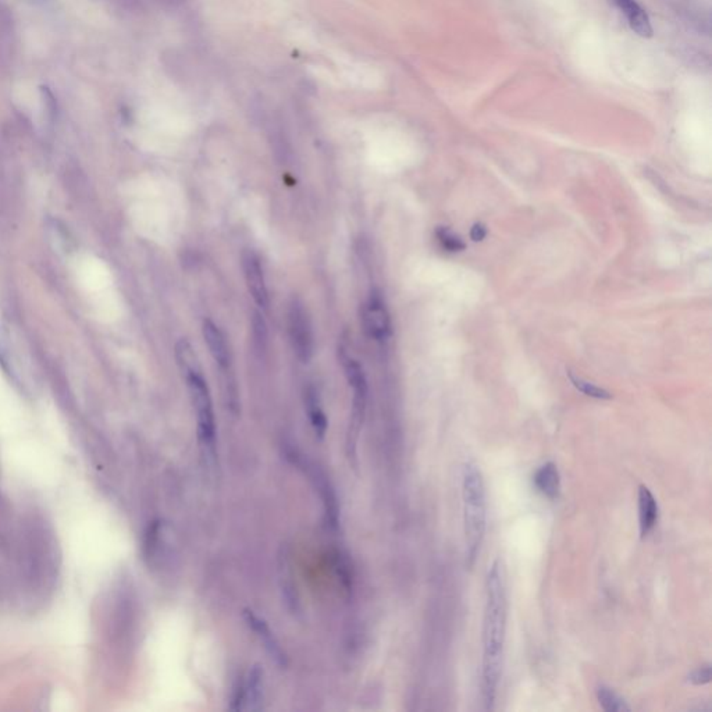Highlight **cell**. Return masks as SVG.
<instances>
[{
	"instance_id": "1",
	"label": "cell",
	"mask_w": 712,
	"mask_h": 712,
	"mask_svg": "<svg viewBox=\"0 0 712 712\" xmlns=\"http://www.w3.org/2000/svg\"><path fill=\"white\" fill-rule=\"evenodd\" d=\"M506 627V586L505 572L499 559L490 566L486 580V607L483 621V661L482 696L485 708L494 707L501 679L504 643Z\"/></svg>"
},
{
	"instance_id": "2",
	"label": "cell",
	"mask_w": 712,
	"mask_h": 712,
	"mask_svg": "<svg viewBox=\"0 0 712 712\" xmlns=\"http://www.w3.org/2000/svg\"><path fill=\"white\" fill-rule=\"evenodd\" d=\"M463 534L466 565L472 568L480 552L487 528V495L482 470L475 462H468L462 470Z\"/></svg>"
},
{
	"instance_id": "3",
	"label": "cell",
	"mask_w": 712,
	"mask_h": 712,
	"mask_svg": "<svg viewBox=\"0 0 712 712\" xmlns=\"http://www.w3.org/2000/svg\"><path fill=\"white\" fill-rule=\"evenodd\" d=\"M189 397L198 419V436L202 445L208 451H215L216 445V420L213 412V403L206 380L203 379L202 370L189 372L184 374Z\"/></svg>"
},
{
	"instance_id": "4",
	"label": "cell",
	"mask_w": 712,
	"mask_h": 712,
	"mask_svg": "<svg viewBox=\"0 0 712 712\" xmlns=\"http://www.w3.org/2000/svg\"><path fill=\"white\" fill-rule=\"evenodd\" d=\"M288 333L294 354L302 363H308L313 356L314 341L309 314L299 299H292L290 304Z\"/></svg>"
},
{
	"instance_id": "5",
	"label": "cell",
	"mask_w": 712,
	"mask_h": 712,
	"mask_svg": "<svg viewBox=\"0 0 712 712\" xmlns=\"http://www.w3.org/2000/svg\"><path fill=\"white\" fill-rule=\"evenodd\" d=\"M362 321L364 331L377 341H386L391 336L390 313L379 291H372L362 311Z\"/></svg>"
},
{
	"instance_id": "6",
	"label": "cell",
	"mask_w": 712,
	"mask_h": 712,
	"mask_svg": "<svg viewBox=\"0 0 712 712\" xmlns=\"http://www.w3.org/2000/svg\"><path fill=\"white\" fill-rule=\"evenodd\" d=\"M341 364L344 367L347 380L354 390V416H352V434L356 436L359 426L363 420L366 400H367V381L362 366L354 357L341 354Z\"/></svg>"
},
{
	"instance_id": "7",
	"label": "cell",
	"mask_w": 712,
	"mask_h": 712,
	"mask_svg": "<svg viewBox=\"0 0 712 712\" xmlns=\"http://www.w3.org/2000/svg\"><path fill=\"white\" fill-rule=\"evenodd\" d=\"M242 268L247 281L248 291L254 299V302L259 308L268 307V291H267L266 280L263 267L261 265L259 256L254 251H247L242 255Z\"/></svg>"
},
{
	"instance_id": "8",
	"label": "cell",
	"mask_w": 712,
	"mask_h": 712,
	"mask_svg": "<svg viewBox=\"0 0 712 712\" xmlns=\"http://www.w3.org/2000/svg\"><path fill=\"white\" fill-rule=\"evenodd\" d=\"M202 333L205 343L208 345V350L216 364L220 367V370H230L231 366V355H230V348L225 340V336L222 334L220 327L213 323L212 320H205L202 326Z\"/></svg>"
},
{
	"instance_id": "9",
	"label": "cell",
	"mask_w": 712,
	"mask_h": 712,
	"mask_svg": "<svg viewBox=\"0 0 712 712\" xmlns=\"http://www.w3.org/2000/svg\"><path fill=\"white\" fill-rule=\"evenodd\" d=\"M615 6L621 10L629 27L640 37H653V25L647 11L636 0H612Z\"/></svg>"
},
{
	"instance_id": "10",
	"label": "cell",
	"mask_w": 712,
	"mask_h": 712,
	"mask_svg": "<svg viewBox=\"0 0 712 712\" xmlns=\"http://www.w3.org/2000/svg\"><path fill=\"white\" fill-rule=\"evenodd\" d=\"M658 515L660 509L657 499L647 486L641 485L639 487V526L643 538L655 528Z\"/></svg>"
},
{
	"instance_id": "11",
	"label": "cell",
	"mask_w": 712,
	"mask_h": 712,
	"mask_svg": "<svg viewBox=\"0 0 712 712\" xmlns=\"http://www.w3.org/2000/svg\"><path fill=\"white\" fill-rule=\"evenodd\" d=\"M534 487L548 499H555L561 490V476L554 462H547L540 466L533 476Z\"/></svg>"
},
{
	"instance_id": "12",
	"label": "cell",
	"mask_w": 712,
	"mask_h": 712,
	"mask_svg": "<svg viewBox=\"0 0 712 712\" xmlns=\"http://www.w3.org/2000/svg\"><path fill=\"white\" fill-rule=\"evenodd\" d=\"M305 406H307L312 426H313L316 434L323 437L326 433V429H327V419H326V415L321 409L319 394L316 393V390L313 387H308L305 390Z\"/></svg>"
},
{
	"instance_id": "13",
	"label": "cell",
	"mask_w": 712,
	"mask_h": 712,
	"mask_svg": "<svg viewBox=\"0 0 712 712\" xmlns=\"http://www.w3.org/2000/svg\"><path fill=\"white\" fill-rule=\"evenodd\" d=\"M595 696L600 707L607 712H627L630 707L626 704L622 697L611 687L605 684H600L595 690Z\"/></svg>"
},
{
	"instance_id": "14",
	"label": "cell",
	"mask_w": 712,
	"mask_h": 712,
	"mask_svg": "<svg viewBox=\"0 0 712 712\" xmlns=\"http://www.w3.org/2000/svg\"><path fill=\"white\" fill-rule=\"evenodd\" d=\"M176 359L182 374L201 370V364L196 354L194 352V348L189 344V341L185 338H181L176 345Z\"/></svg>"
},
{
	"instance_id": "15",
	"label": "cell",
	"mask_w": 712,
	"mask_h": 712,
	"mask_svg": "<svg viewBox=\"0 0 712 712\" xmlns=\"http://www.w3.org/2000/svg\"><path fill=\"white\" fill-rule=\"evenodd\" d=\"M248 621H249V623L252 624V627H254V629L259 633L261 639H263V643L266 644L267 648L270 650L271 655H273L275 660L283 661V660H284V657H283L281 648L278 647L277 641L274 640V637H273V634H271L270 629L267 627L265 622H263V621H261L258 617H255V615H254V614H251V612H248Z\"/></svg>"
},
{
	"instance_id": "16",
	"label": "cell",
	"mask_w": 712,
	"mask_h": 712,
	"mask_svg": "<svg viewBox=\"0 0 712 712\" xmlns=\"http://www.w3.org/2000/svg\"><path fill=\"white\" fill-rule=\"evenodd\" d=\"M568 376H569L574 387L578 391H580L581 394H584V396H587L590 398H595V400H611L612 398V396L607 390H604V388H601V387H598V386H595L593 383H588V381L583 380L581 377L572 374L571 372L568 373Z\"/></svg>"
},
{
	"instance_id": "17",
	"label": "cell",
	"mask_w": 712,
	"mask_h": 712,
	"mask_svg": "<svg viewBox=\"0 0 712 712\" xmlns=\"http://www.w3.org/2000/svg\"><path fill=\"white\" fill-rule=\"evenodd\" d=\"M436 237H437L440 245L443 247V249L448 251V252H461V251H465V248H466V244L461 239V237H458L455 232H452L446 227H439L436 231Z\"/></svg>"
},
{
	"instance_id": "18",
	"label": "cell",
	"mask_w": 712,
	"mask_h": 712,
	"mask_svg": "<svg viewBox=\"0 0 712 712\" xmlns=\"http://www.w3.org/2000/svg\"><path fill=\"white\" fill-rule=\"evenodd\" d=\"M252 331H254V340L259 351H265L267 343V327L263 316L256 312L252 317Z\"/></svg>"
},
{
	"instance_id": "19",
	"label": "cell",
	"mask_w": 712,
	"mask_h": 712,
	"mask_svg": "<svg viewBox=\"0 0 712 712\" xmlns=\"http://www.w3.org/2000/svg\"><path fill=\"white\" fill-rule=\"evenodd\" d=\"M0 32L3 37H11L14 34V18L10 8L0 1Z\"/></svg>"
},
{
	"instance_id": "20",
	"label": "cell",
	"mask_w": 712,
	"mask_h": 712,
	"mask_svg": "<svg viewBox=\"0 0 712 712\" xmlns=\"http://www.w3.org/2000/svg\"><path fill=\"white\" fill-rule=\"evenodd\" d=\"M689 682L696 686H703V684L710 683L711 682V665L707 664V665L694 669L689 675Z\"/></svg>"
},
{
	"instance_id": "21",
	"label": "cell",
	"mask_w": 712,
	"mask_h": 712,
	"mask_svg": "<svg viewBox=\"0 0 712 712\" xmlns=\"http://www.w3.org/2000/svg\"><path fill=\"white\" fill-rule=\"evenodd\" d=\"M487 235V228L480 224V222H476L472 230H470V238L475 241V242H479V241H483Z\"/></svg>"
},
{
	"instance_id": "22",
	"label": "cell",
	"mask_w": 712,
	"mask_h": 712,
	"mask_svg": "<svg viewBox=\"0 0 712 712\" xmlns=\"http://www.w3.org/2000/svg\"><path fill=\"white\" fill-rule=\"evenodd\" d=\"M114 3L120 4L121 7H126V8H130V10H134L139 6V0H113Z\"/></svg>"
}]
</instances>
